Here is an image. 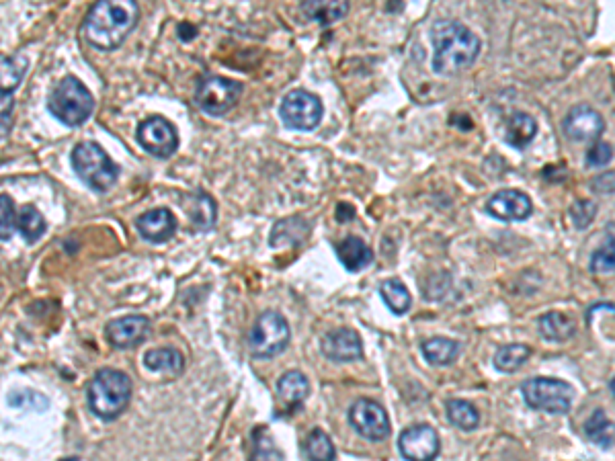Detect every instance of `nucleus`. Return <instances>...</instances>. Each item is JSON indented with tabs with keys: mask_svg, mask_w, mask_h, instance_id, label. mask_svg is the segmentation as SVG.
<instances>
[{
	"mask_svg": "<svg viewBox=\"0 0 615 461\" xmlns=\"http://www.w3.org/2000/svg\"><path fill=\"white\" fill-rule=\"evenodd\" d=\"M570 214H572L574 228L585 230L587 226L593 224V220L597 216V203L591 201V199H581V201H577V203L572 205Z\"/></svg>",
	"mask_w": 615,
	"mask_h": 461,
	"instance_id": "nucleus-37",
	"label": "nucleus"
},
{
	"mask_svg": "<svg viewBox=\"0 0 615 461\" xmlns=\"http://www.w3.org/2000/svg\"><path fill=\"white\" fill-rule=\"evenodd\" d=\"M531 357V349L527 345L521 343H513V345H503L497 355H495V367L501 373H515L519 371Z\"/></svg>",
	"mask_w": 615,
	"mask_h": 461,
	"instance_id": "nucleus-29",
	"label": "nucleus"
},
{
	"mask_svg": "<svg viewBox=\"0 0 615 461\" xmlns=\"http://www.w3.org/2000/svg\"><path fill=\"white\" fill-rule=\"evenodd\" d=\"M15 97L13 93H0V138H7L13 128Z\"/></svg>",
	"mask_w": 615,
	"mask_h": 461,
	"instance_id": "nucleus-38",
	"label": "nucleus"
},
{
	"mask_svg": "<svg viewBox=\"0 0 615 461\" xmlns=\"http://www.w3.org/2000/svg\"><path fill=\"white\" fill-rule=\"evenodd\" d=\"M460 351L462 347L458 341L445 339V337H433L423 343V355L435 367L451 365L460 357Z\"/></svg>",
	"mask_w": 615,
	"mask_h": 461,
	"instance_id": "nucleus-25",
	"label": "nucleus"
},
{
	"mask_svg": "<svg viewBox=\"0 0 615 461\" xmlns=\"http://www.w3.org/2000/svg\"><path fill=\"white\" fill-rule=\"evenodd\" d=\"M349 425L353 431L367 441H384L390 437V418L382 404L369 398H359L349 408Z\"/></svg>",
	"mask_w": 615,
	"mask_h": 461,
	"instance_id": "nucleus-10",
	"label": "nucleus"
},
{
	"mask_svg": "<svg viewBox=\"0 0 615 461\" xmlns=\"http://www.w3.org/2000/svg\"><path fill=\"white\" fill-rule=\"evenodd\" d=\"M107 341L115 349L138 347L150 334V322L144 316H123L107 324Z\"/></svg>",
	"mask_w": 615,
	"mask_h": 461,
	"instance_id": "nucleus-16",
	"label": "nucleus"
},
{
	"mask_svg": "<svg viewBox=\"0 0 615 461\" xmlns=\"http://www.w3.org/2000/svg\"><path fill=\"white\" fill-rule=\"evenodd\" d=\"M242 82L224 78V76H205L195 93L197 105L214 117H222L232 111L242 95Z\"/></svg>",
	"mask_w": 615,
	"mask_h": 461,
	"instance_id": "nucleus-9",
	"label": "nucleus"
},
{
	"mask_svg": "<svg viewBox=\"0 0 615 461\" xmlns=\"http://www.w3.org/2000/svg\"><path fill=\"white\" fill-rule=\"evenodd\" d=\"M87 396L95 416L103 421H115L132 400V380L123 371L101 369L91 380Z\"/></svg>",
	"mask_w": 615,
	"mask_h": 461,
	"instance_id": "nucleus-3",
	"label": "nucleus"
},
{
	"mask_svg": "<svg viewBox=\"0 0 615 461\" xmlns=\"http://www.w3.org/2000/svg\"><path fill=\"white\" fill-rule=\"evenodd\" d=\"M322 113V101L304 89L287 93L279 105V117L285 123V128L296 132L316 130L322 121Z\"/></svg>",
	"mask_w": 615,
	"mask_h": 461,
	"instance_id": "nucleus-8",
	"label": "nucleus"
},
{
	"mask_svg": "<svg viewBox=\"0 0 615 461\" xmlns=\"http://www.w3.org/2000/svg\"><path fill=\"white\" fill-rule=\"evenodd\" d=\"M562 132L570 142L591 144L603 136L605 121L597 109L589 105H577L564 117Z\"/></svg>",
	"mask_w": 615,
	"mask_h": 461,
	"instance_id": "nucleus-12",
	"label": "nucleus"
},
{
	"mask_svg": "<svg viewBox=\"0 0 615 461\" xmlns=\"http://www.w3.org/2000/svg\"><path fill=\"white\" fill-rule=\"evenodd\" d=\"M538 136V121L533 119L531 115L517 111L509 117L507 121V134H505V142L515 148V150H525L533 138Z\"/></svg>",
	"mask_w": 615,
	"mask_h": 461,
	"instance_id": "nucleus-22",
	"label": "nucleus"
},
{
	"mask_svg": "<svg viewBox=\"0 0 615 461\" xmlns=\"http://www.w3.org/2000/svg\"><path fill=\"white\" fill-rule=\"evenodd\" d=\"M320 351L333 363H353L363 357V341L353 328H335L322 337Z\"/></svg>",
	"mask_w": 615,
	"mask_h": 461,
	"instance_id": "nucleus-14",
	"label": "nucleus"
},
{
	"mask_svg": "<svg viewBox=\"0 0 615 461\" xmlns=\"http://www.w3.org/2000/svg\"><path fill=\"white\" fill-rule=\"evenodd\" d=\"M140 19L136 0H99L89 11L82 33L91 46L111 52L117 50L134 31Z\"/></svg>",
	"mask_w": 615,
	"mask_h": 461,
	"instance_id": "nucleus-2",
	"label": "nucleus"
},
{
	"mask_svg": "<svg viewBox=\"0 0 615 461\" xmlns=\"http://www.w3.org/2000/svg\"><path fill=\"white\" fill-rule=\"evenodd\" d=\"M9 404L13 408L19 410H35V412H44L50 406V400L44 394H37L31 390H19L9 394Z\"/></svg>",
	"mask_w": 615,
	"mask_h": 461,
	"instance_id": "nucleus-33",
	"label": "nucleus"
},
{
	"mask_svg": "<svg viewBox=\"0 0 615 461\" xmlns=\"http://www.w3.org/2000/svg\"><path fill=\"white\" fill-rule=\"evenodd\" d=\"M433 72L439 76H458L466 72L480 56V39L460 21H435L431 31Z\"/></svg>",
	"mask_w": 615,
	"mask_h": 461,
	"instance_id": "nucleus-1",
	"label": "nucleus"
},
{
	"mask_svg": "<svg viewBox=\"0 0 615 461\" xmlns=\"http://www.w3.org/2000/svg\"><path fill=\"white\" fill-rule=\"evenodd\" d=\"M574 388L556 377H529L521 384L523 402L531 410L548 414H566L574 402Z\"/></svg>",
	"mask_w": 615,
	"mask_h": 461,
	"instance_id": "nucleus-6",
	"label": "nucleus"
},
{
	"mask_svg": "<svg viewBox=\"0 0 615 461\" xmlns=\"http://www.w3.org/2000/svg\"><path fill=\"white\" fill-rule=\"evenodd\" d=\"M136 230L144 240H148L152 244H160V242H167L175 236L177 220L171 214V209L156 207V209H150V212L142 214L140 218H136Z\"/></svg>",
	"mask_w": 615,
	"mask_h": 461,
	"instance_id": "nucleus-17",
	"label": "nucleus"
},
{
	"mask_svg": "<svg viewBox=\"0 0 615 461\" xmlns=\"http://www.w3.org/2000/svg\"><path fill=\"white\" fill-rule=\"evenodd\" d=\"M302 13L308 21L326 27L347 17L349 0H306L302 5Z\"/></svg>",
	"mask_w": 615,
	"mask_h": 461,
	"instance_id": "nucleus-21",
	"label": "nucleus"
},
{
	"mask_svg": "<svg viewBox=\"0 0 615 461\" xmlns=\"http://www.w3.org/2000/svg\"><path fill=\"white\" fill-rule=\"evenodd\" d=\"M17 230V212L11 197L0 195V240H9Z\"/></svg>",
	"mask_w": 615,
	"mask_h": 461,
	"instance_id": "nucleus-35",
	"label": "nucleus"
},
{
	"mask_svg": "<svg viewBox=\"0 0 615 461\" xmlns=\"http://www.w3.org/2000/svg\"><path fill=\"white\" fill-rule=\"evenodd\" d=\"M398 449L404 459L431 461L441 451V439L431 425H415L400 433Z\"/></svg>",
	"mask_w": 615,
	"mask_h": 461,
	"instance_id": "nucleus-13",
	"label": "nucleus"
},
{
	"mask_svg": "<svg viewBox=\"0 0 615 461\" xmlns=\"http://www.w3.org/2000/svg\"><path fill=\"white\" fill-rule=\"evenodd\" d=\"M144 365H146V369H150L154 373H164V375L177 377L185 369V357H183L181 351H177L173 347L152 349L144 355Z\"/></svg>",
	"mask_w": 615,
	"mask_h": 461,
	"instance_id": "nucleus-23",
	"label": "nucleus"
},
{
	"mask_svg": "<svg viewBox=\"0 0 615 461\" xmlns=\"http://www.w3.org/2000/svg\"><path fill=\"white\" fill-rule=\"evenodd\" d=\"M380 296H382L384 304L396 316H404L410 310V306H413V298H410V291H408V287L400 279H384L380 283Z\"/></svg>",
	"mask_w": 615,
	"mask_h": 461,
	"instance_id": "nucleus-28",
	"label": "nucleus"
},
{
	"mask_svg": "<svg viewBox=\"0 0 615 461\" xmlns=\"http://www.w3.org/2000/svg\"><path fill=\"white\" fill-rule=\"evenodd\" d=\"M613 158V148L611 144L605 142H597L591 146V150L587 152V166L589 169H599V166L609 164Z\"/></svg>",
	"mask_w": 615,
	"mask_h": 461,
	"instance_id": "nucleus-39",
	"label": "nucleus"
},
{
	"mask_svg": "<svg viewBox=\"0 0 615 461\" xmlns=\"http://www.w3.org/2000/svg\"><path fill=\"white\" fill-rule=\"evenodd\" d=\"M183 209L187 218L191 220V224L197 228V230H203L208 232L216 226V218H218V205L214 201V197H210L208 193H191V195H185L183 201H181Z\"/></svg>",
	"mask_w": 615,
	"mask_h": 461,
	"instance_id": "nucleus-18",
	"label": "nucleus"
},
{
	"mask_svg": "<svg viewBox=\"0 0 615 461\" xmlns=\"http://www.w3.org/2000/svg\"><path fill=\"white\" fill-rule=\"evenodd\" d=\"M277 396L287 408H300L310 396V382L302 371H285L277 382Z\"/></svg>",
	"mask_w": 615,
	"mask_h": 461,
	"instance_id": "nucleus-20",
	"label": "nucleus"
},
{
	"mask_svg": "<svg viewBox=\"0 0 615 461\" xmlns=\"http://www.w3.org/2000/svg\"><path fill=\"white\" fill-rule=\"evenodd\" d=\"M70 160L78 179L97 193L109 191L119 177V166L97 142H80Z\"/></svg>",
	"mask_w": 615,
	"mask_h": 461,
	"instance_id": "nucleus-5",
	"label": "nucleus"
},
{
	"mask_svg": "<svg viewBox=\"0 0 615 461\" xmlns=\"http://www.w3.org/2000/svg\"><path fill=\"white\" fill-rule=\"evenodd\" d=\"M585 433L601 449H611L613 447V423L607 418L605 410L597 408L591 414V418H589L587 425H585Z\"/></svg>",
	"mask_w": 615,
	"mask_h": 461,
	"instance_id": "nucleus-31",
	"label": "nucleus"
},
{
	"mask_svg": "<svg viewBox=\"0 0 615 461\" xmlns=\"http://www.w3.org/2000/svg\"><path fill=\"white\" fill-rule=\"evenodd\" d=\"M138 142L140 146L156 156V158H171L179 148V134L175 125L164 117H148L138 125Z\"/></svg>",
	"mask_w": 615,
	"mask_h": 461,
	"instance_id": "nucleus-11",
	"label": "nucleus"
},
{
	"mask_svg": "<svg viewBox=\"0 0 615 461\" xmlns=\"http://www.w3.org/2000/svg\"><path fill=\"white\" fill-rule=\"evenodd\" d=\"M445 414H447V421L460 431H474L480 425V412L468 400H458V398L447 400Z\"/></svg>",
	"mask_w": 615,
	"mask_h": 461,
	"instance_id": "nucleus-26",
	"label": "nucleus"
},
{
	"mask_svg": "<svg viewBox=\"0 0 615 461\" xmlns=\"http://www.w3.org/2000/svg\"><path fill=\"white\" fill-rule=\"evenodd\" d=\"M292 339V328L279 312H263L249 332V351L257 359H273L281 355Z\"/></svg>",
	"mask_w": 615,
	"mask_h": 461,
	"instance_id": "nucleus-7",
	"label": "nucleus"
},
{
	"mask_svg": "<svg viewBox=\"0 0 615 461\" xmlns=\"http://www.w3.org/2000/svg\"><path fill=\"white\" fill-rule=\"evenodd\" d=\"M304 455L308 459H316V461H333L337 457V449L322 429H314L304 445Z\"/></svg>",
	"mask_w": 615,
	"mask_h": 461,
	"instance_id": "nucleus-32",
	"label": "nucleus"
},
{
	"mask_svg": "<svg viewBox=\"0 0 615 461\" xmlns=\"http://www.w3.org/2000/svg\"><path fill=\"white\" fill-rule=\"evenodd\" d=\"M591 271L599 275H611L615 269V257H613V238H609L607 244L597 248L591 255Z\"/></svg>",
	"mask_w": 615,
	"mask_h": 461,
	"instance_id": "nucleus-36",
	"label": "nucleus"
},
{
	"mask_svg": "<svg viewBox=\"0 0 615 461\" xmlns=\"http://www.w3.org/2000/svg\"><path fill=\"white\" fill-rule=\"evenodd\" d=\"M29 60L21 54L0 56V93H13L27 74Z\"/></svg>",
	"mask_w": 615,
	"mask_h": 461,
	"instance_id": "nucleus-27",
	"label": "nucleus"
},
{
	"mask_svg": "<svg viewBox=\"0 0 615 461\" xmlns=\"http://www.w3.org/2000/svg\"><path fill=\"white\" fill-rule=\"evenodd\" d=\"M533 212L529 195L517 189H501L486 201V214L501 222H525Z\"/></svg>",
	"mask_w": 615,
	"mask_h": 461,
	"instance_id": "nucleus-15",
	"label": "nucleus"
},
{
	"mask_svg": "<svg viewBox=\"0 0 615 461\" xmlns=\"http://www.w3.org/2000/svg\"><path fill=\"white\" fill-rule=\"evenodd\" d=\"M48 109L60 123L68 125V128H78L91 117L95 99L78 78L66 76L52 89Z\"/></svg>",
	"mask_w": 615,
	"mask_h": 461,
	"instance_id": "nucleus-4",
	"label": "nucleus"
},
{
	"mask_svg": "<svg viewBox=\"0 0 615 461\" xmlns=\"http://www.w3.org/2000/svg\"><path fill=\"white\" fill-rule=\"evenodd\" d=\"M17 230L25 238L27 244H33L41 236H44L46 220L33 205H25V207H21V212L17 214Z\"/></svg>",
	"mask_w": 615,
	"mask_h": 461,
	"instance_id": "nucleus-30",
	"label": "nucleus"
},
{
	"mask_svg": "<svg viewBox=\"0 0 615 461\" xmlns=\"http://www.w3.org/2000/svg\"><path fill=\"white\" fill-rule=\"evenodd\" d=\"M574 332H577V324L564 312H548L540 318V334L546 341L564 343L574 337Z\"/></svg>",
	"mask_w": 615,
	"mask_h": 461,
	"instance_id": "nucleus-24",
	"label": "nucleus"
},
{
	"mask_svg": "<svg viewBox=\"0 0 615 461\" xmlns=\"http://www.w3.org/2000/svg\"><path fill=\"white\" fill-rule=\"evenodd\" d=\"M335 253L341 265L349 273H359L374 263V250L369 248L361 238L349 236L335 246Z\"/></svg>",
	"mask_w": 615,
	"mask_h": 461,
	"instance_id": "nucleus-19",
	"label": "nucleus"
},
{
	"mask_svg": "<svg viewBox=\"0 0 615 461\" xmlns=\"http://www.w3.org/2000/svg\"><path fill=\"white\" fill-rule=\"evenodd\" d=\"M308 232H310V228H304V230H296L294 232V228H290V218L287 220H281V222H277L275 226H273V232H271V246L273 248H277V246H281V244H300L306 236H308Z\"/></svg>",
	"mask_w": 615,
	"mask_h": 461,
	"instance_id": "nucleus-34",
	"label": "nucleus"
}]
</instances>
